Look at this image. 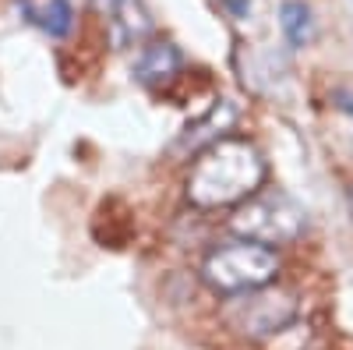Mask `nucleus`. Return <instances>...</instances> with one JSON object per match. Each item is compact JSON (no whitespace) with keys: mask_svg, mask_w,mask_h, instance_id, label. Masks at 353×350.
Returning <instances> with one entry per match:
<instances>
[{"mask_svg":"<svg viewBox=\"0 0 353 350\" xmlns=\"http://www.w3.org/2000/svg\"><path fill=\"white\" fill-rule=\"evenodd\" d=\"M265 156L248 138H219L194 156L184 181L188 202L198 209H226L251 198L265 184Z\"/></svg>","mask_w":353,"mask_h":350,"instance_id":"1","label":"nucleus"},{"mask_svg":"<svg viewBox=\"0 0 353 350\" xmlns=\"http://www.w3.org/2000/svg\"><path fill=\"white\" fill-rule=\"evenodd\" d=\"M279 276V255L269 244L258 241H233L223 248H212L201 262V283L219 298H237L248 290L269 286Z\"/></svg>","mask_w":353,"mask_h":350,"instance_id":"2","label":"nucleus"},{"mask_svg":"<svg viewBox=\"0 0 353 350\" xmlns=\"http://www.w3.org/2000/svg\"><path fill=\"white\" fill-rule=\"evenodd\" d=\"M307 226V209L286 191H254L251 198L237 202L230 216V230L244 241L258 244H290Z\"/></svg>","mask_w":353,"mask_h":350,"instance_id":"3","label":"nucleus"},{"mask_svg":"<svg viewBox=\"0 0 353 350\" xmlns=\"http://www.w3.org/2000/svg\"><path fill=\"white\" fill-rule=\"evenodd\" d=\"M241 301L230 308V326L237 329L248 340H269L276 333H283L286 326L297 322L301 304L290 290H269V286H258L248 290V294H237Z\"/></svg>","mask_w":353,"mask_h":350,"instance_id":"4","label":"nucleus"},{"mask_svg":"<svg viewBox=\"0 0 353 350\" xmlns=\"http://www.w3.org/2000/svg\"><path fill=\"white\" fill-rule=\"evenodd\" d=\"M233 124H237V106L219 99L209 113L201 117V121H194V124L184 128V135L176 138V145H173V153H201V149H209L212 142L226 138V131Z\"/></svg>","mask_w":353,"mask_h":350,"instance_id":"5","label":"nucleus"},{"mask_svg":"<svg viewBox=\"0 0 353 350\" xmlns=\"http://www.w3.org/2000/svg\"><path fill=\"white\" fill-rule=\"evenodd\" d=\"M99 11L110 18V32H113V43L128 50L134 43H141L145 36H149V11L141 8V0H96Z\"/></svg>","mask_w":353,"mask_h":350,"instance_id":"6","label":"nucleus"},{"mask_svg":"<svg viewBox=\"0 0 353 350\" xmlns=\"http://www.w3.org/2000/svg\"><path fill=\"white\" fill-rule=\"evenodd\" d=\"M181 68H184V53L173 43H149V46H141L138 61H134V78L141 85H163L181 75Z\"/></svg>","mask_w":353,"mask_h":350,"instance_id":"7","label":"nucleus"},{"mask_svg":"<svg viewBox=\"0 0 353 350\" xmlns=\"http://www.w3.org/2000/svg\"><path fill=\"white\" fill-rule=\"evenodd\" d=\"M25 18L39 25L46 36L53 39H64L71 28H74V11H71V0H43V4H21Z\"/></svg>","mask_w":353,"mask_h":350,"instance_id":"8","label":"nucleus"},{"mask_svg":"<svg viewBox=\"0 0 353 350\" xmlns=\"http://www.w3.org/2000/svg\"><path fill=\"white\" fill-rule=\"evenodd\" d=\"M279 32L293 50H304L314 39V11L304 0H283L279 8Z\"/></svg>","mask_w":353,"mask_h":350,"instance_id":"9","label":"nucleus"},{"mask_svg":"<svg viewBox=\"0 0 353 350\" xmlns=\"http://www.w3.org/2000/svg\"><path fill=\"white\" fill-rule=\"evenodd\" d=\"M332 99H336V106H339L343 113H350V117H353V93H336Z\"/></svg>","mask_w":353,"mask_h":350,"instance_id":"10","label":"nucleus"}]
</instances>
